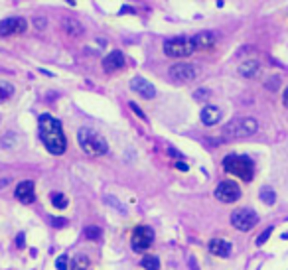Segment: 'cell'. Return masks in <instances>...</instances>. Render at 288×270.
Instances as JSON below:
<instances>
[{
    "mask_svg": "<svg viewBox=\"0 0 288 270\" xmlns=\"http://www.w3.org/2000/svg\"><path fill=\"white\" fill-rule=\"evenodd\" d=\"M38 127H40V138H42L46 150L53 156H61L67 148V138L63 135L61 123L55 117L44 113V115H40Z\"/></svg>",
    "mask_w": 288,
    "mask_h": 270,
    "instance_id": "obj_1",
    "label": "cell"
},
{
    "mask_svg": "<svg viewBox=\"0 0 288 270\" xmlns=\"http://www.w3.org/2000/svg\"><path fill=\"white\" fill-rule=\"evenodd\" d=\"M225 172L241 178L243 181H251L255 178V162L245 154H229L223 158Z\"/></svg>",
    "mask_w": 288,
    "mask_h": 270,
    "instance_id": "obj_2",
    "label": "cell"
},
{
    "mask_svg": "<svg viewBox=\"0 0 288 270\" xmlns=\"http://www.w3.org/2000/svg\"><path fill=\"white\" fill-rule=\"evenodd\" d=\"M77 142L87 156H103L109 150L107 140L99 133H95L93 129H87V127L77 131Z\"/></svg>",
    "mask_w": 288,
    "mask_h": 270,
    "instance_id": "obj_3",
    "label": "cell"
},
{
    "mask_svg": "<svg viewBox=\"0 0 288 270\" xmlns=\"http://www.w3.org/2000/svg\"><path fill=\"white\" fill-rule=\"evenodd\" d=\"M257 131H259V123L255 119H251V117H243V119H235L229 125H225L223 136L237 140V138H249Z\"/></svg>",
    "mask_w": 288,
    "mask_h": 270,
    "instance_id": "obj_4",
    "label": "cell"
},
{
    "mask_svg": "<svg viewBox=\"0 0 288 270\" xmlns=\"http://www.w3.org/2000/svg\"><path fill=\"white\" fill-rule=\"evenodd\" d=\"M195 44H193V38H188V36H176V38H170L164 42V53L168 57H188L195 51Z\"/></svg>",
    "mask_w": 288,
    "mask_h": 270,
    "instance_id": "obj_5",
    "label": "cell"
},
{
    "mask_svg": "<svg viewBox=\"0 0 288 270\" xmlns=\"http://www.w3.org/2000/svg\"><path fill=\"white\" fill-rule=\"evenodd\" d=\"M259 223V215L251 209V207H241V209H235L231 213V225L237 229V231H251L255 225Z\"/></svg>",
    "mask_w": 288,
    "mask_h": 270,
    "instance_id": "obj_6",
    "label": "cell"
},
{
    "mask_svg": "<svg viewBox=\"0 0 288 270\" xmlns=\"http://www.w3.org/2000/svg\"><path fill=\"white\" fill-rule=\"evenodd\" d=\"M154 243V231L148 227V225H141L133 231V237H131V247L135 253H144L152 247Z\"/></svg>",
    "mask_w": 288,
    "mask_h": 270,
    "instance_id": "obj_7",
    "label": "cell"
},
{
    "mask_svg": "<svg viewBox=\"0 0 288 270\" xmlns=\"http://www.w3.org/2000/svg\"><path fill=\"white\" fill-rule=\"evenodd\" d=\"M239 197H241V189L231 180H225L215 187V199H219L221 203H235Z\"/></svg>",
    "mask_w": 288,
    "mask_h": 270,
    "instance_id": "obj_8",
    "label": "cell"
},
{
    "mask_svg": "<svg viewBox=\"0 0 288 270\" xmlns=\"http://www.w3.org/2000/svg\"><path fill=\"white\" fill-rule=\"evenodd\" d=\"M168 75H170V79H174L178 83H188L197 77V69L192 63H174L168 69Z\"/></svg>",
    "mask_w": 288,
    "mask_h": 270,
    "instance_id": "obj_9",
    "label": "cell"
},
{
    "mask_svg": "<svg viewBox=\"0 0 288 270\" xmlns=\"http://www.w3.org/2000/svg\"><path fill=\"white\" fill-rule=\"evenodd\" d=\"M28 30V22L22 16H10L0 22V36H16Z\"/></svg>",
    "mask_w": 288,
    "mask_h": 270,
    "instance_id": "obj_10",
    "label": "cell"
},
{
    "mask_svg": "<svg viewBox=\"0 0 288 270\" xmlns=\"http://www.w3.org/2000/svg\"><path fill=\"white\" fill-rule=\"evenodd\" d=\"M14 195H16V199H18L20 203H24V205L34 203V201H36V185H34V181H30V180L20 181V183L16 185Z\"/></svg>",
    "mask_w": 288,
    "mask_h": 270,
    "instance_id": "obj_11",
    "label": "cell"
},
{
    "mask_svg": "<svg viewBox=\"0 0 288 270\" xmlns=\"http://www.w3.org/2000/svg\"><path fill=\"white\" fill-rule=\"evenodd\" d=\"M131 89L135 93H139L141 97H144V99H154L156 97V87L148 79H144V77H135L131 81Z\"/></svg>",
    "mask_w": 288,
    "mask_h": 270,
    "instance_id": "obj_12",
    "label": "cell"
},
{
    "mask_svg": "<svg viewBox=\"0 0 288 270\" xmlns=\"http://www.w3.org/2000/svg\"><path fill=\"white\" fill-rule=\"evenodd\" d=\"M221 117H223V113H221V109L215 107V105H205V107L201 109V113H199V119H201V123H203L205 127H215V125L221 121Z\"/></svg>",
    "mask_w": 288,
    "mask_h": 270,
    "instance_id": "obj_13",
    "label": "cell"
},
{
    "mask_svg": "<svg viewBox=\"0 0 288 270\" xmlns=\"http://www.w3.org/2000/svg\"><path fill=\"white\" fill-rule=\"evenodd\" d=\"M121 67H125V55H123V51H119V49L111 51V53L103 59V69H105L107 73L119 71Z\"/></svg>",
    "mask_w": 288,
    "mask_h": 270,
    "instance_id": "obj_14",
    "label": "cell"
},
{
    "mask_svg": "<svg viewBox=\"0 0 288 270\" xmlns=\"http://www.w3.org/2000/svg\"><path fill=\"white\" fill-rule=\"evenodd\" d=\"M207 251H209L211 255H215V257L227 259V257L231 255L233 247H231V243H229V241H225V239H211V241H209V245H207Z\"/></svg>",
    "mask_w": 288,
    "mask_h": 270,
    "instance_id": "obj_15",
    "label": "cell"
},
{
    "mask_svg": "<svg viewBox=\"0 0 288 270\" xmlns=\"http://www.w3.org/2000/svg\"><path fill=\"white\" fill-rule=\"evenodd\" d=\"M217 42V36L215 32H199L193 36V44L197 49H207V47H213Z\"/></svg>",
    "mask_w": 288,
    "mask_h": 270,
    "instance_id": "obj_16",
    "label": "cell"
},
{
    "mask_svg": "<svg viewBox=\"0 0 288 270\" xmlns=\"http://www.w3.org/2000/svg\"><path fill=\"white\" fill-rule=\"evenodd\" d=\"M259 73H261V63H259L257 59L243 61V63L239 65V75L245 77V79H255Z\"/></svg>",
    "mask_w": 288,
    "mask_h": 270,
    "instance_id": "obj_17",
    "label": "cell"
},
{
    "mask_svg": "<svg viewBox=\"0 0 288 270\" xmlns=\"http://www.w3.org/2000/svg\"><path fill=\"white\" fill-rule=\"evenodd\" d=\"M61 26H63V30L67 32V36L77 38V36H81V34H83V26H81V22H79V20H75V18H63Z\"/></svg>",
    "mask_w": 288,
    "mask_h": 270,
    "instance_id": "obj_18",
    "label": "cell"
},
{
    "mask_svg": "<svg viewBox=\"0 0 288 270\" xmlns=\"http://www.w3.org/2000/svg\"><path fill=\"white\" fill-rule=\"evenodd\" d=\"M259 197H261V201L267 203V205H275V201H277V193H275V189H273V187H267V185L261 187Z\"/></svg>",
    "mask_w": 288,
    "mask_h": 270,
    "instance_id": "obj_19",
    "label": "cell"
},
{
    "mask_svg": "<svg viewBox=\"0 0 288 270\" xmlns=\"http://www.w3.org/2000/svg\"><path fill=\"white\" fill-rule=\"evenodd\" d=\"M89 269V257L87 255H77L73 263L69 265V270H87Z\"/></svg>",
    "mask_w": 288,
    "mask_h": 270,
    "instance_id": "obj_20",
    "label": "cell"
},
{
    "mask_svg": "<svg viewBox=\"0 0 288 270\" xmlns=\"http://www.w3.org/2000/svg\"><path fill=\"white\" fill-rule=\"evenodd\" d=\"M141 265H143L146 270H160V261H158V257H152V255H144Z\"/></svg>",
    "mask_w": 288,
    "mask_h": 270,
    "instance_id": "obj_21",
    "label": "cell"
},
{
    "mask_svg": "<svg viewBox=\"0 0 288 270\" xmlns=\"http://www.w3.org/2000/svg\"><path fill=\"white\" fill-rule=\"evenodd\" d=\"M12 95H14V85H10L6 81H0V103L8 101Z\"/></svg>",
    "mask_w": 288,
    "mask_h": 270,
    "instance_id": "obj_22",
    "label": "cell"
},
{
    "mask_svg": "<svg viewBox=\"0 0 288 270\" xmlns=\"http://www.w3.org/2000/svg\"><path fill=\"white\" fill-rule=\"evenodd\" d=\"M83 235H85V239H89V241H97V239H101V229L95 227V225H87V227L83 229Z\"/></svg>",
    "mask_w": 288,
    "mask_h": 270,
    "instance_id": "obj_23",
    "label": "cell"
},
{
    "mask_svg": "<svg viewBox=\"0 0 288 270\" xmlns=\"http://www.w3.org/2000/svg\"><path fill=\"white\" fill-rule=\"evenodd\" d=\"M51 203H53V207H57V209H65V207H67V197H65L63 193L55 191V193H51Z\"/></svg>",
    "mask_w": 288,
    "mask_h": 270,
    "instance_id": "obj_24",
    "label": "cell"
},
{
    "mask_svg": "<svg viewBox=\"0 0 288 270\" xmlns=\"http://www.w3.org/2000/svg\"><path fill=\"white\" fill-rule=\"evenodd\" d=\"M55 267H57V270H69V259H67V255H59L57 261H55Z\"/></svg>",
    "mask_w": 288,
    "mask_h": 270,
    "instance_id": "obj_25",
    "label": "cell"
},
{
    "mask_svg": "<svg viewBox=\"0 0 288 270\" xmlns=\"http://www.w3.org/2000/svg\"><path fill=\"white\" fill-rule=\"evenodd\" d=\"M271 235H273V227H269V229H265V231H263V233L259 235V239H257V245H259V247H263V245L267 243V239H269Z\"/></svg>",
    "mask_w": 288,
    "mask_h": 270,
    "instance_id": "obj_26",
    "label": "cell"
},
{
    "mask_svg": "<svg viewBox=\"0 0 288 270\" xmlns=\"http://www.w3.org/2000/svg\"><path fill=\"white\" fill-rule=\"evenodd\" d=\"M279 85H281V77H271V79L265 83V87H267V89H271V91H277V89H279Z\"/></svg>",
    "mask_w": 288,
    "mask_h": 270,
    "instance_id": "obj_27",
    "label": "cell"
},
{
    "mask_svg": "<svg viewBox=\"0 0 288 270\" xmlns=\"http://www.w3.org/2000/svg\"><path fill=\"white\" fill-rule=\"evenodd\" d=\"M49 223H51L55 229H61V227H65V225H67V221H65L63 217H49Z\"/></svg>",
    "mask_w": 288,
    "mask_h": 270,
    "instance_id": "obj_28",
    "label": "cell"
},
{
    "mask_svg": "<svg viewBox=\"0 0 288 270\" xmlns=\"http://www.w3.org/2000/svg\"><path fill=\"white\" fill-rule=\"evenodd\" d=\"M129 107H131V109H133V111H135V115H137V117H139V119H144V121H146V115H144L143 111H141V109H139V105H137V103H129Z\"/></svg>",
    "mask_w": 288,
    "mask_h": 270,
    "instance_id": "obj_29",
    "label": "cell"
},
{
    "mask_svg": "<svg viewBox=\"0 0 288 270\" xmlns=\"http://www.w3.org/2000/svg\"><path fill=\"white\" fill-rule=\"evenodd\" d=\"M193 97H195V99H197V101H203V99H205V97H209V91H207V89H197V91H195V95H193Z\"/></svg>",
    "mask_w": 288,
    "mask_h": 270,
    "instance_id": "obj_30",
    "label": "cell"
},
{
    "mask_svg": "<svg viewBox=\"0 0 288 270\" xmlns=\"http://www.w3.org/2000/svg\"><path fill=\"white\" fill-rule=\"evenodd\" d=\"M36 26L42 30V28H46V18H36Z\"/></svg>",
    "mask_w": 288,
    "mask_h": 270,
    "instance_id": "obj_31",
    "label": "cell"
},
{
    "mask_svg": "<svg viewBox=\"0 0 288 270\" xmlns=\"http://www.w3.org/2000/svg\"><path fill=\"white\" fill-rule=\"evenodd\" d=\"M24 243H26V241H24V235L20 233V235H18V239H16V245H18V247H24Z\"/></svg>",
    "mask_w": 288,
    "mask_h": 270,
    "instance_id": "obj_32",
    "label": "cell"
},
{
    "mask_svg": "<svg viewBox=\"0 0 288 270\" xmlns=\"http://www.w3.org/2000/svg\"><path fill=\"white\" fill-rule=\"evenodd\" d=\"M283 105L288 109V87H287V91H285V95H283Z\"/></svg>",
    "mask_w": 288,
    "mask_h": 270,
    "instance_id": "obj_33",
    "label": "cell"
},
{
    "mask_svg": "<svg viewBox=\"0 0 288 270\" xmlns=\"http://www.w3.org/2000/svg\"><path fill=\"white\" fill-rule=\"evenodd\" d=\"M176 166H178V168H180V170H182V172H186V170H188V166H186V164H182V162H178V164H176Z\"/></svg>",
    "mask_w": 288,
    "mask_h": 270,
    "instance_id": "obj_34",
    "label": "cell"
}]
</instances>
